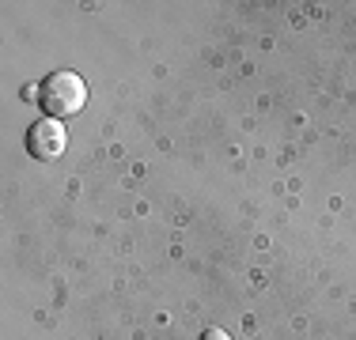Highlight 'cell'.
I'll return each mask as SVG.
<instances>
[{
    "instance_id": "obj_1",
    "label": "cell",
    "mask_w": 356,
    "mask_h": 340,
    "mask_svg": "<svg viewBox=\"0 0 356 340\" xmlns=\"http://www.w3.org/2000/svg\"><path fill=\"white\" fill-rule=\"evenodd\" d=\"M38 102L42 110H46V117H72L83 110V102H88V83H83V76L69 72V68H61V72L46 76V80L38 83Z\"/></svg>"
},
{
    "instance_id": "obj_2",
    "label": "cell",
    "mask_w": 356,
    "mask_h": 340,
    "mask_svg": "<svg viewBox=\"0 0 356 340\" xmlns=\"http://www.w3.org/2000/svg\"><path fill=\"white\" fill-rule=\"evenodd\" d=\"M65 148H69V133H65V125L57 121V117H42L27 129V151L42 163H49V159H61Z\"/></svg>"
},
{
    "instance_id": "obj_3",
    "label": "cell",
    "mask_w": 356,
    "mask_h": 340,
    "mask_svg": "<svg viewBox=\"0 0 356 340\" xmlns=\"http://www.w3.org/2000/svg\"><path fill=\"white\" fill-rule=\"evenodd\" d=\"M197 340H232V337H227L224 329H205V333H201Z\"/></svg>"
}]
</instances>
